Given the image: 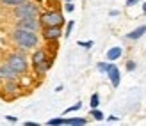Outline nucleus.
Listing matches in <instances>:
<instances>
[{
  "mask_svg": "<svg viewBox=\"0 0 146 126\" xmlns=\"http://www.w3.org/2000/svg\"><path fill=\"white\" fill-rule=\"evenodd\" d=\"M11 41L16 48L21 50H34L39 46V41H41V36L39 32H32V30H25V28H18L14 27L13 32H11Z\"/></svg>",
  "mask_w": 146,
  "mask_h": 126,
  "instance_id": "1",
  "label": "nucleus"
},
{
  "mask_svg": "<svg viewBox=\"0 0 146 126\" xmlns=\"http://www.w3.org/2000/svg\"><path fill=\"white\" fill-rule=\"evenodd\" d=\"M5 61L9 62V66L18 73L20 77L27 75L29 69H31V61H29V57H27V53H25V50H21V48H18V50H14L13 53H9Z\"/></svg>",
  "mask_w": 146,
  "mask_h": 126,
  "instance_id": "2",
  "label": "nucleus"
},
{
  "mask_svg": "<svg viewBox=\"0 0 146 126\" xmlns=\"http://www.w3.org/2000/svg\"><path fill=\"white\" fill-rule=\"evenodd\" d=\"M39 23L41 27H64L66 20H64V13L59 7H50L39 13Z\"/></svg>",
  "mask_w": 146,
  "mask_h": 126,
  "instance_id": "3",
  "label": "nucleus"
},
{
  "mask_svg": "<svg viewBox=\"0 0 146 126\" xmlns=\"http://www.w3.org/2000/svg\"><path fill=\"white\" fill-rule=\"evenodd\" d=\"M39 13H41V5L36 0H27V2L11 9V14H13L14 20H18V18H39Z\"/></svg>",
  "mask_w": 146,
  "mask_h": 126,
  "instance_id": "4",
  "label": "nucleus"
},
{
  "mask_svg": "<svg viewBox=\"0 0 146 126\" xmlns=\"http://www.w3.org/2000/svg\"><path fill=\"white\" fill-rule=\"evenodd\" d=\"M39 36L45 43H50V41H59L64 36V32H62V27H59V25L57 27H41Z\"/></svg>",
  "mask_w": 146,
  "mask_h": 126,
  "instance_id": "5",
  "label": "nucleus"
},
{
  "mask_svg": "<svg viewBox=\"0 0 146 126\" xmlns=\"http://www.w3.org/2000/svg\"><path fill=\"white\" fill-rule=\"evenodd\" d=\"M14 27L25 28V30H32V32H39L41 30L39 18H18V20H14Z\"/></svg>",
  "mask_w": 146,
  "mask_h": 126,
  "instance_id": "6",
  "label": "nucleus"
},
{
  "mask_svg": "<svg viewBox=\"0 0 146 126\" xmlns=\"http://www.w3.org/2000/svg\"><path fill=\"white\" fill-rule=\"evenodd\" d=\"M54 55H50L48 59H45L41 64L38 66H32V71H34V75L38 77V78H43V77H46V73L52 69V66H54Z\"/></svg>",
  "mask_w": 146,
  "mask_h": 126,
  "instance_id": "7",
  "label": "nucleus"
},
{
  "mask_svg": "<svg viewBox=\"0 0 146 126\" xmlns=\"http://www.w3.org/2000/svg\"><path fill=\"white\" fill-rule=\"evenodd\" d=\"M50 55H48V50L46 48H43V46H38V48H34V51H32V55H31V68L32 66H38V64H41L45 59H48Z\"/></svg>",
  "mask_w": 146,
  "mask_h": 126,
  "instance_id": "8",
  "label": "nucleus"
},
{
  "mask_svg": "<svg viewBox=\"0 0 146 126\" xmlns=\"http://www.w3.org/2000/svg\"><path fill=\"white\" fill-rule=\"evenodd\" d=\"M0 77H2V80H18L20 78V75L11 68L7 61H4L0 64Z\"/></svg>",
  "mask_w": 146,
  "mask_h": 126,
  "instance_id": "9",
  "label": "nucleus"
},
{
  "mask_svg": "<svg viewBox=\"0 0 146 126\" xmlns=\"http://www.w3.org/2000/svg\"><path fill=\"white\" fill-rule=\"evenodd\" d=\"M105 75H107L109 80H111V85L112 87H119V84H121V71H119V68L114 62H112V66L109 68V71L105 73Z\"/></svg>",
  "mask_w": 146,
  "mask_h": 126,
  "instance_id": "10",
  "label": "nucleus"
},
{
  "mask_svg": "<svg viewBox=\"0 0 146 126\" xmlns=\"http://www.w3.org/2000/svg\"><path fill=\"white\" fill-rule=\"evenodd\" d=\"M4 92L5 94H13V96H16L20 92V82L18 80H4Z\"/></svg>",
  "mask_w": 146,
  "mask_h": 126,
  "instance_id": "11",
  "label": "nucleus"
},
{
  "mask_svg": "<svg viewBox=\"0 0 146 126\" xmlns=\"http://www.w3.org/2000/svg\"><path fill=\"white\" fill-rule=\"evenodd\" d=\"M144 34H146V25H139L137 28H134L132 32H128L125 38H127L128 41H137V39H141Z\"/></svg>",
  "mask_w": 146,
  "mask_h": 126,
  "instance_id": "12",
  "label": "nucleus"
},
{
  "mask_svg": "<svg viewBox=\"0 0 146 126\" xmlns=\"http://www.w3.org/2000/svg\"><path fill=\"white\" fill-rule=\"evenodd\" d=\"M121 55H123V48H121V46H112V48H109V51L105 53L107 61H111V62L121 59Z\"/></svg>",
  "mask_w": 146,
  "mask_h": 126,
  "instance_id": "13",
  "label": "nucleus"
},
{
  "mask_svg": "<svg viewBox=\"0 0 146 126\" xmlns=\"http://www.w3.org/2000/svg\"><path fill=\"white\" fill-rule=\"evenodd\" d=\"M87 119L86 117H66V123L64 126H86Z\"/></svg>",
  "mask_w": 146,
  "mask_h": 126,
  "instance_id": "14",
  "label": "nucleus"
},
{
  "mask_svg": "<svg viewBox=\"0 0 146 126\" xmlns=\"http://www.w3.org/2000/svg\"><path fill=\"white\" fill-rule=\"evenodd\" d=\"M27 2V0H0V5H4V7H16L20 4H23Z\"/></svg>",
  "mask_w": 146,
  "mask_h": 126,
  "instance_id": "15",
  "label": "nucleus"
},
{
  "mask_svg": "<svg viewBox=\"0 0 146 126\" xmlns=\"http://www.w3.org/2000/svg\"><path fill=\"white\" fill-rule=\"evenodd\" d=\"M89 114H91V117H93L94 121H104L105 119V115H104V112H102L100 108H91Z\"/></svg>",
  "mask_w": 146,
  "mask_h": 126,
  "instance_id": "16",
  "label": "nucleus"
},
{
  "mask_svg": "<svg viewBox=\"0 0 146 126\" xmlns=\"http://www.w3.org/2000/svg\"><path fill=\"white\" fill-rule=\"evenodd\" d=\"M66 123V117H54V119H48L46 126H64Z\"/></svg>",
  "mask_w": 146,
  "mask_h": 126,
  "instance_id": "17",
  "label": "nucleus"
},
{
  "mask_svg": "<svg viewBox=\"0 0 146 126\" xmlns=\"http://www.w3.org/2000/svg\"><path fill=\"white\" fill-rule=\"evenodd\" d=\"M89 107H91V108H98V107H100V94H98V92L91 94V98H89Z\"/></svg>",
  "mask_w": 146,
  "mask_h": 126,
  "instance_id": "18",
  "label": "nucleus"
},
{
  "mask_svg": "<svg viewBox=\"0 0 146 126\" xmlns=\"http://www.w3.org/2000/svg\"><path fill=\"white\" fill-rule=\"evenodd\" d=\"M73 28H75V21H73V20L66 21V28H64V38H70L71 32H73Z\"/></svg>",
  "mask_w": 146,
  "mask_h": 126,
  "instance_id": "19",
  "label": "nucleus"
},
{
  "mask_svg": "<svg viewBox=\"0 0 146 126\" xmlns=\"http://www.w3.org/2000/svg\"><path fill=\"white\" fill-rule=\"evenodd\" d=\"M111 66H112V62H111V61H107V62H98V64H96V68H98V71H102V73H107Z\"/></svg>",
  "mask_w": 146,
  "mask_h": 126,
  "instance_id": "20",
  "label": "nucleus"
},
{
  "mask_svg": "<svg viewBox=\"0 0 146 126\" xmlns=\"http://www.w3.org/2000/svg\"><path fill=\"white\" fill-rule=\"evenodd\" d=\"M62 9L66 13H73V11H75V4H73V0H71V2H62Z\"/></svg>",
  "mask_w": 146,
  "mask_h": 126,
  "instance_id": "21",
  "label": "nucleus"
},
{
  "mask_svg": "<svg viewBox=\"0 0 146 126\" xmlns=\"http://www.w3.org/2000/svg\"><path fill=\"white\" fill-rule=\"evenodd\" d=\"M80 108H82V101H77L75 105H71L70 108H66V112H64V114H70V112H77V110H80Z\"/></svg>",
  "mask_w": 146,
  "mask_h": 126,
  "instance_id": "22",
  "label": "nucleus"
},
{
  "mask_svg": "<svg viewBox=\"0 0 146 126\" xmlns=\"http://www.w3.org/2000/svg\"><path fill=\"white\" fill-rule=\"evenodd\" d=\"M135 68H137V62L135 61H132V59L127 61V64H125V69L127 71H135Z\"/></svg>",
  "mask_w": 146,
  "mask_h": 126,
  "instance_id": "23",
  "label": "nucleus"
},
{
  "mask_svg": "<svg viewBox=\"0 0 146 126\" xmlns=\"http://www.w3.org/2000/svg\"><path fill=\"white\" fill-rule=\"evenodd\" d=\"M80 48H86V50H91L93 48V41H78L77 43Z\"/></svg>",
  "mask_w": 146,
  "mask_h": 126,
  "instance_id": "24",
  "label": "nucleus"
},
{
  "mask_svg": "<svg viewBox=\"0 0 146 126\" xmlns=\"http://www.w3.org/2000/svg\"><path fill=\"white\" fill-rule=\"evenodd\" d=\"M36 2H38V4L41 5V4H57L59 0H36Z\"/></svg>",
  "mask_w": 146,
  "mask_h": 126,
  "instance_id": "25",
  "label": "nucleus"
},
{
  "mask_svg": "<svg viewBox=\"0 0 146 126\" xmlns=\"http://www.w3.org/2000/svg\"><path fill=\"white\" fill-rule=\"evenodd\" d=\"M137 2H141V0H127L125 5L127 7H134V5H137Z\"/></svg>",
  "mask_w": 146,
  "mask_h": 126,
  "instance_id": "26",
  "label": "nucleus"
},
{
  "mask_svg": "<svg viewBox=\"0 0 146 126\" xmlns=\"http://www.w3.org/2000/svg\"><path fill=\"white\" fill-rule=\"evenodd\" d=\"M5 121H9V123H16V121H18V117H14V115H5Z\"/></svg>",
  "mask_w": 146,
  "mask_h": 126,
  "instance_id": "27",
  "label": "nucleus"
},
{
  "mask_svg": "<svg viewBox=\"0 0 146 126\" xmlns=\"http://www.w3.org/2000/svg\"><path fill=\"white\" fill-rule=\"evenodd\" d=\"M23 126H39V123H34V121H27V123H23Z\"/></svg>",
  "mask_w": 146,
  "mask_h": 126,
  "instance_id": "28",
  "label": "nucleus"
},
{
  "mask_svg": "<svg viewBox=\"0 0 146 126\" xmlns=\"http://www.w3.org/2000/svg\"><path fill=\"white\" fill-rule=\"evenodd\" d=\"M107 121H112V123H114V121H119V117H116V115H109V117H107Z\"/></svg>",
  "mask_w": 146,
  "mask_h": 126,
  "instance_id": "29",
  "label": "nucleus"
},
{
  "mask_svg": "<svg viewBox=\"0 0 146 126\" xmlns=\"http://www.w3.org/2000/svg\"><path fill=\"white\" fill-rule=\"evenodd\" d=\"M109 14H111V16H118V14H119V11H111Z\"/></svg>",
  "mask_w": 146,
  "mask_h": 126,
  "instance_id": "30",
  "label": "nucleus"
},
{
  "mask_svg": "<svg viewBox=\"0 0 146 126\" xmlns=\"http://www.w3.org/2000/svg\"><path fill=\"white\" fill-rule=\"evenodd\" d=\"M143 14H144V16H146V2L143 4Z\"/></svg>",
  "mask_w": 146,
  "mask_h": 126,
  "instance_id": "31",
  "label": "nucleus"
},
{
  "mask_svg": "<svg viewBox=\"0 0 146 126\" xmlns=\"http://www.w3.org/2000/svg\"><path fill=\"white\" fill-rule=\"evenodd\" d=\"M62 2H71V0H62Z\"/></svg>",
  "mask_w": 146,
  "mask_h": 126,
  "instance_id": "32",
  "label": "nucleus"
},
{
  "mask_svg": "<svg viewBox=\"0 0 146 126\" xmlns=\"http://www.w3.org/2000/svg\"><path fill=\"white\" fill-rule=\"evenodd\" d=\"M0 82H4V80H2V77H0Z\"/></svg>",
  "mask_w": 146,
  "mask_h": 126,
  "instance_id": "33",
  "label": "nucleus"
}]
</instances>
